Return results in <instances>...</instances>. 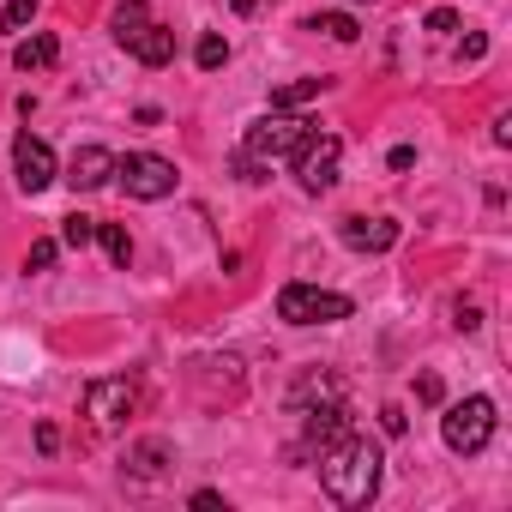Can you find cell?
I'll return each mask as SVG.
<instances>
[{
    "label": "cell",
    "instance_id": "6da1fadb",
    "mask_svg": "<svg viewBox=\"0 0 512 512\" xmlns=\"http://www.w3.org/2000/svg\"><path fill=\"white\" fill-rule=\"evenodd\" d=\"M380 446L368 440V434H344V440H332L326 452H320V488L344 506V512H356V506H368L374 494H380Z\"/></svg>",
    "mask_w": 512,
    "mask_h": 512
},
{
    "label": "cell",
    "instance_id": "5b68a950",
    "mask_svg": "<svg viewBox=\"0 0 512 512\" xmlns=\"http://www.w3.org/2000/svg\"><path fill=\"white\" fill-rule=\"evenodd\" d=\"M338 163H344V139L338 133H308L296 145V181H302V193H332L338 187Z\"/></svg>",
    "mask_w": 512,
    "mask_h": 512
},
{
    "label": "cell",
    "instance_id": "3957f363",
    "mask_svg": "<svg viewBox=\"0 0 512 512\" xmlns=\"http://www.w3.org/2000/svg\"><path fill=\"white\" fill-rule=\"evenodd\" d=\"M440 440H446V452H458V458H476L488 440H494V398H464V404H446V416H440Z\"/></svg>",
    "mask_w": 512,
    "mask_h": 512
},
{
    "label": "cell",
    "instance_id": "30bf717a",
    "mask_svg": "<svg viewBox=\"0 0 512 512\" xmlns=\"http://www.w3.org/2000/svg\"><path fill=\"white\" fill-rule=\"evenodd\" d=\"M109 181H115V151H103V145L73 151V163H67V187H73V193H97V187H109Z\"/></svg>",
    "mask_w": 512,
    "mask_h": 512
},
{
    "label": "cell",
    "instance_id": "7a4b0ae2",
    "mask_svg": "<svg viewBox=\"0 0 512 512\" xmlns=\"http://www.w3.org/2000/svg\"><path fill=\"white\" fill-rule=\"evenodd\" d=\"M308 133H320V121L314 115H296V109H272V115H260L247 127V139H241V151L253 157V163H278V157H296V145L308 139Z\"/></svg>",
    "mask_w": 512,
    "mask_h": 512
},
{
    "label": "cell",
    "instance_id": "484cf974",
    "mask_svg": "<svg viewBox=\"0 0 512 512\" xmlns=\"http://www.w3.org/2000/svg\"><path fill=\"white\" fill-rule=\"evenodd\" d=\"M452 326H458V332H476V326H482V314H476L470 302H458V308H452Z\"/></svg>",
    "mask_w": 512,
    "mask_h": 512
},
{
    "label": "cell",
    "instance_id": "8992f818",
    "mask_svg": "<svg viewBox=\"0 0 512 512\" xmlns=\"http://www.w3.org/2000/svg\"><path fill=\"white\" fill-rule=\"evenodd\" d=\"M115 181L127 187V199H169L181 175H175V163H169V157L133 151V157H115Z\"/></svg>",
    "mask_w": 512,
    "mask_h": 512
},
{
    "label": "cell",
    "instance_id": "7402d4cb",
    "mask_svg": "<svg viewBox=\"0 0 512 512\" xmlns=\"http://www.w3.org/2000/svg\"><path fill=\"white\" fill-rule=\"evenodd\" d=\"M55 253H61V241H31V253H25V272H49V266H55Z\"/></svg>",
    "mask_w": 512,
    "mask_h": 512
},
{
    "label": "cell",
    "instance_id": "ffe728a7",
    "mask_svg": "<svg viewBox=\"0 0 512 512\" xmlns=\"http://www.w3.org/2000/svg\"><path fill=\"white\" fill-rule=\"evenodd\" d=\"M193 61H199V73H217V67L229 61V43H223L217 31H205V37H199V49H193Z\"/></svg>",
    "mask_w": 512,
    "mask_h": 512
},
{
    "label": "cell",
    "instance_id": "9c48e42d",
    "mask_svg": "<svg viewBox=\"0 0 512 512\" xmlns=\"http://www.w3.org/2000/svg\"><path fill=\"white\" fill-rule=\"evenodd\" d=\"M344 434H350V410H344L338 398H320V404L302 410V446H308V452H326V446L344 440Z\"/></svg>",
    "mask_w": 512,
    "mask_h": 512
},
{
    "label": "cell",
    "instance_id": "d6986e66",
    "mask_svg": "<svg viewBox=\"0 0 512 512\" xmlns=\"http://www.w3.org/2000/svg\"><path fill=\"white\" fill-rule=\"evenodd\" d=\"M308 31H326V37H338V43H356V37H362L350 13H314V19H308Z\"/></svg>",
    "mask_w": 512,
    "mask_h": 512
},
{
    "label": "cell",
    "instance_id": "4fadbf2b",
    "mask_svg": "<svg viewBox=\"0 0 512 512\" xmlns=\"http://www.w3.org/2000/svg\"><path fill=\"white\" fill-rule=\"evenodd\" d=\"M55 61H61V43H55L49 31L25 37V43L13 49V67H19V73H43V67H55Z\"/></svg>",
    "mask_w": 512,
    "mask_h": 512
},
{
    "label": "cell",
    "instance_id": "ac0fdd59",
    "mask_svg": "<svg viewBox=\"0 0 512 512\" xmlns=\"http://www.w3.org/2000/svg\"><path fill=\"white\" fill-rule=\"evenodd\" d=\"M97 241V217H85V211H73V217H61V247H91Z\"/></svg>",
    "mask_w": 512,
    "mask_h": 512
},
{
    "label": "cell",
    "instance_id": "2e32d148",
    "mask_svg": "<svg viewBox=\"0 0 512 512\" xmlns=\"http://www.w3.org/2000/svg\"><path fill=\"white\" fill-rule=\"evenodd\" d=\"M163 458H169V446H163V440H145V446L127 452V470H133V476H163Z\"/></svg>",
    "mask_w": 512,
    "mask_h": 512
},
{
    "label": "cell",
    "instance_id": "f1b7e54d",
    "mask_svg": "<svg viewBox=\"0 0 512 512\" xmlns=\"http://www.w3.org/2000/svg\"><path fill=\"white\" fill-rule=\"evenodd\" d=\"M193 506H199V512H217V506H223V494H217V488H199V494H193Z\"/></svg>",
    "mask_w": 512,
    "mask_h": 512
},
{
    "label": "cell",
    "instance_id": "d4e9b609",
    "mask_svg": "<svg viewBox=\"0 0 512 512\" xmlns=\"http://www.w3.org/2000/svg\"><path fill=\"white\" fill-rule=\"evenodd\" d=\"M428 31H440V37L458 31V13H452V7H434V13H428Z\"/></svg>",
    "mask_w": 512,
    "mask_h": 512
},
{
    "label": "cell",
    "instance_id": "603a6c76",
    "mask_svg": "<svg viewBox=\"0 0 512 512\" xmlns=\"http://www.w3.org/2000/svg\"><path fill=\"white\" fill-rule=\"evenodd\" d=\"M416 398H422V404H440V398H446L440 374H422V380H416Z\"/></svg>",
    "mask_w": 512,
    "mask_h": 512
},
{
    "label": "cell",
    "instance_id": "7c38bea8",
    "mask_svg": "<svg viewBox=\"0 0 512 512\" xmlns=\"http://www.w3.org/2000/svg\"><path fill=\"white\" fill-rule=\"evenodd\" d=\"M127 55L145 61V67H169V61H175V31H169V25H145V37H139Z\"/></svg>",
    "mask_w": 512,
    "mask_h": 512
},
{
    "label": "cell",
    "instance_id": "e0dca14e",
    "mask_svg": "<svg viewBox=\"0 0 512 512\" xmlns=\"http://www.w3.org/2000/svg\"><path fill=\"white\" fill-rule=\"evenodd\" d=\"M97 241H103V253H109V266H127V260H133V235H127L121 223H97Z\"/></svg>",
    "mask_w": 512,
    "mask_h": 512
},
{
    "label": "cell",
    "instance_id": "277c9868",
    "mask_svg": "<svg viewBox=\"0 0 512 512\" xmlns=\"http://www.w3.org/2000/svg\"><path fill=\"white\" fill-rule=\"evenodd\" d=\"M350 314L356 308L338 290H320V284H284L278 290V320H290V326H338Z\"/></svg>",
    "mask_w": 512,
    "mask_h": 512
},
{
    "label": "cell",
    "instance_id": "52a82bcc",
    "mask_svg": "<svg viewBox=\"0 0 512 512\" xmlns=\"http://www.w3.org/2000/svg\"><path fill=\"white\" fill-rule=\"evenodd\" d=\"M13 175H19V193H43L49 181H55V151L37 139V133H19L13 139Z\"/></svg>",
    "mask_w": 512,
    "mask_h": 512
},
{
    "label": "cell",
    "instance_id": "8fae6325",
    "mask_svg": "<svg viewBox=\"0 0 512 512\" xmlns=\"http://www.w3.org/2000/svg\"><path fill=\"white\" fill-rule=\"evenodd\" d=\"M338 235H344V247H356V253H386V247H398L404 229H398L392 217H344Z\"/></svg>",
    "mask_w": 512,
    "mask_h": 512
},
{
    "label": "cell",
    "instance_id": "9a60e30c",
    "mask_svg": "<svg viewBox=\"0 0 512 512\" xmlns=\"http://www.w3.org/2000/svg\"><path fill=\"white\" fill-rule=\"evenodd\" d=\"M320 91H326V79H290V85L272 91V109H302V103L320 97Z\"/></svg>",
    "mask_w": 512,
    "mask_h": 512
},
{
    "label": "cell",
    "instance_id": "5bb4252c",
    "mask_svg": "<svg viewBox=\"0 0 512 512\" xmlns=\"http://www.w3.org/2000/svg\"><path fill=\"white\" fill-rule=\"evenodd\" d=\"M145 25H151L145 0H121V7H115V43H121V49H133V43L145 37Z\"/></svg>",
    "mask_w": 512,
    "mask_h": 512
},
{
    "label": "cell",
    "instance_id": "ba28073f",
    "mask_svg": "<svg viewBox=\"0 0 512 512\" xmlns=\"http://www.w3.org/2000/svg\"><path fill=\"white\" fill-rule=\"evenodd\" d=\"M133 398H139V386H133L127 374H115V380H91V386H85V416H91L97 428H115V422L133 410Z\"/></svg>",
    "mask_w": 512,
    "mask_h": 512
},
{
    "label": "cell",
    "instance_id": "4316f807",
    "mask_svg": "<svg viewBox=\"0 0 512 512\" xmlns=\"http://www.w3.org/2000/svg\"><path fill=\"white\" fill-rule=\"evenodd\" d=\"M458 55H464V61H482V55H488V37H464V49H458Z\"/></svg>",
    "mask_w": 512,
    "mask_h": 512
},
{
    "label": "cell",
    "instance_id": "cb8c5ba5",
    "mask_svg": "<svg viewBox=\"0 0 512 512\" xmlns=\"http://www.w3.org/2000/svg\"><path fill=\"white\" fill-rule=\"evenodd\" d=\"M380 428H386V434H392V440H398V434H404V428H410V416H404V410H398V404H386V410H380Z\"/></svg>",
    "mask_w": 512,
    "mask_h": 512
},
{
    "label": "cell",
    "instance_id": "83f0119b",
    "mask_svg": "<svg viewBox=\"0 0 512 512\" xmlns=\"http://www.w3.org/2000/svg\"><path fill=\"white\" fill-rule=\"evenodd\" d=\"M55 446H61V434H55V422H43L37 428V452H55Z\"/></svg>",
    "mask_w": 512,
    "mask_h": 512
},
{
    "label": "cell",
    "instance_id": "44dd1931",
    "mask_svg": "<svg viewBox=\"0 0 512 512\" xmlns=\"http://www.w3.org/2000/svg\"><path fill=\"white\" fill-rule=\"evenodd\" d=\"M31 13H37V0H7V13H0V31L19 37V31L31 25Z\"/></svg>",
    "mask_w": 512,
    "mask_h": 512
}]
</instances>
